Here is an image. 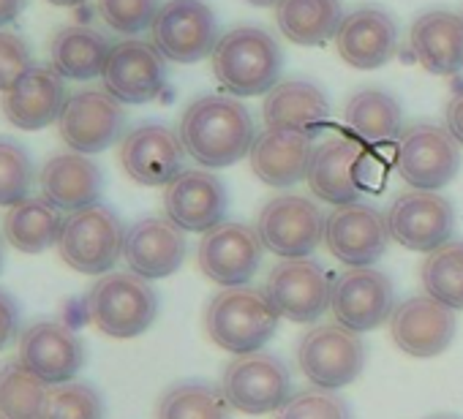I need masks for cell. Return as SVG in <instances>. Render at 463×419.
Returning <instances> with one entry per match:
<instances>
[{
    "mask_svg": "<svg viewBox=\"0 0 463 419\" xmlns=\"http://www.w3.org/2000/svg\"><path fill=\"white\" fill-rule=\"evenodd\" d=\"M251 112L235 96H202L180 120V139L185 153L207 169L238 163L254 144Z\"/></svg>",
    "mask_w": 463,
    "mask_h": 419,
    "instance_id": "6da1fadb",
    "label": "cell"
},
{
    "mask_svg": "<svg viewBox=\"0 0 463 419\" xmlns=\"http://www.w3.org/2000/svg\"><path fill=\"white\" fill-rule=\"evenodd\" d=\"M213 74L235 98L262 96L279 85L284 71V52L265 28H235L218 39L213 55Z\"/></svg>",
    "mask_w": 463,
    "mask_h": 419,
    "instance_id": "7a4b0ae2",
    "label": "cell"
},
{
    "mask_svg": "<svg viewBox=\"0 0 463 419\" xmlns=\"http://www.w3.org/2000/svg\"><path fill=\"white\" fill-rule=\"evenodd\" d=\"M279 311L265 292L251 286H232L215 294L204 311L207 338L232 354L260 351L279 327Z\"/></svg>",
    "mask_w": 463,
    "mask_h": 419,
    "instance_id": "3957f363",
    "label": "cell"
},
{
    "mask_svg": "<svg viewBox=\"0 0 463 419\" xmlns=\"http://www.w3.org/2000/svg\"><path fill=\"white\" fill-rule=\"evenodd\" d=\"M88 319L109 338L128 340L150 330L158 316L156 289L137 273H107L85 297Z\"/></svg>",
    "mask_w": 463,
    "mask_h": 419,
    "instance_id": "277c9868",
    "label": "cell"
},
{
    "mask_svg": "<svg viewBox=\"0 0 463 419\" xmlns=\"http://www.w3.org/2000/svg\"><path fill=\"white\" fill-rule=\"evenodd\" d=\"M126 227L107 204H90L69 213L58 240L61 259L82 275H107L123 256Z\"/></svg>",
    "mask_w": 463,
    "mask_h": 419,
    "instance_id": "5b68a950",
    "label": "cell"
},
{
    "mask_svg": "<svg viewBox=\"0 0 463 419\" xmlns=\"http://www.w3.org/2000/svg\"><path fill=\"white\" fill-rule=\"evenodd\" d=\"M221 389L235 411L260 416L279 411L292 397V373L281 357L251 351L235 357L223 368Z\"/></svg>",
    "mask_w": 463,
    "mask_h": 419,
    "instance_id": "8992f818",
    "label": "cell"
},
{
    "mask_svg": "<svg viewBox=\"0 0 463 419\" xmlns=\"http://www.w3.org/2000/svg\"><path fill=\"white\" fill-rule=\"evenodd\" d=\"M458 139L436 123H414L398 136V174L417 191H439L460 172Z\"/></svg>",
    "mask_w": 463,
    "mask_h": 419,
    "instance_id": "52a82bcc",
    "label": "cell"
},
{
    "mask_svg": "<svg viewBox=\"0 0 463 419\" xmlns=\"http://www.w3.org/2000/svg\"><path fill=\"white\" fill-rule=\"evenodd\" d=\"M257 232L276 256L303 259L325 240V213L308 196L284 193L262 207Z\"/></svg>",
    "mask_w": 463,
    "mask_h": 419,
    "instance_id": "ba28073f",
    "label": "cell"
},
{
    "mask_svg": "<svg viewBox=\"0 0 463 419\" xmlns=\"http://www.w3.org/2000/svg\"><path fill=\"white\" fill-rule=\"evenodd\" d=\"M298 362L314 386L341 389L363 373L365 343L357 332L341 324H319L303 335Z\"/></svg>",
    "mask_w": 463,
    "mask_h": 419,
    "instance_id": "9c48e42d",
    "label": "cell"
},
{
    "mask_svg": "<svg viewBox=\"0 0 463 419\" xmlns=\"http://www.w3.org/2000/svg\"><path fill=\"white\" fill-rule=\"evenodd\" d=\"M156 50L172 63H199L218 44V23L202 0H166L150 28Z\"/></svg>",
    "mask_w": 463,
    "mask_h": 419,
    "instance_id": "30bf717a",
    "label": "cell"
},
{
    "mask_svg": "<svg viewBox=\"0 0 463 419\" xmlns=\"http://www.w3.org/2000/svg\"><path fill=\"white\" fill-rule=\"evenodd\" d=\"M262 251L265 243L257 229L238 221H223L199 240L196 265L223 289L246 286L262 265Z\"/></svg>",
    "mask_w": 463,
    "mask_h": 419,
    "instance_id": "8fae6325",
    "label": "cell"
},
{
    "mask_svg": "<svg viewBox=\"0 0 463 419\" xmlns=\"http://www.w3.org/2000/svg\"><path fill=\"white\" fill-rule=\"evenodd\" d=\"M17 362L50 386L74 381L85 365V343L77 330L61 319H39L23 327Z\"/></svg>",
    "mask_w": 463,
    "mask_h": 419,
    "instance_id": "7c38bea8",
    "label": "cell"
},
{
    "mask_svg": "<svg viewBox=\"0 0 463 419\" xmlns=\"http://www.w3.org/2000/svg\"><path fill=\"white\" fill-rule=\"evenodd\" d=\"M387 232L390 237L409 248L430 254L439 246L449 243L455 229V210L449 199L436 191H406L387 210Z\"/></svg>",
    "mask_w": 463,
    "mask_h": 419,
    "instance_id": "4fadbf2b",
    "label": "cell"
},
{
    "mask_svg": "<svg viewBox=\"0 0 463 419\" xmlns=\"http://www.w3.org/2000/svg\"><path fill=\"white\" fill-rule=\"evenodd\" d=\"M330 311L341 327L371 332L392 316L395 286L373 267H349L330 286Z\"/></svg>",
    "mask_w": 463,
    "mask_h": 419,
    "instance_id": "5bb4252c",
    "label": "cell"
},
{
    "mask_svg": "<svg viewBox=\"0 0 463 419\" xmlns=\"http://www.w3.org/2000/svg\"><path fill=\"white\" fill-rule=\"evenodd\" d=\"M126 128V112L123 104L99 88H88L80 93H71L63 115L58 120L61 139L82 155H96L107 147H112Z\"/></svg>",
    "mask_w": 463,
    "mask_h": 419,
    "instance_id": "9a60e30c",
    "label": "cell"
},
{
    "mask_svg": "<svg viewBox=\"0 0 463 419\" xmlns=\"http://www.w3.org/2000/svg\"><path fill=\"white\" fill-rule=\"evenodd\" d=\"M330 286L327 270L317 259L303 256L279 262L265 281V294L279 316L311 324L330 308Z\"/></svg>",
    "mask_w": 463,
    "mask_h": 419,
    "instance_id": "2e32d148",
    "label": "cell"
},
{
    "mask_svg": "<svg viewBox=\"0 0 463 419\" xmlns=\"http://www.w3.org/2000/svg\"><path fill=\"white\" fill-rule=\"evenodd\" d=\"M387 221L373 204H341L325 219V246L349 267H371L387 251Z\"/></svg>",
    "mask_w": 463,
    "mask_h": 419,
    "instance_id": "e0dca14e",
    "label": "cell"
},
{
    "mask_svg": "<svg viewBox=\"0 0 463 419\" xmlns=\"http://www.w3.org/2000/svg\"><path fill=\"white\" fill-rule=\"evenodd\" d=\"M101 79L104 90L120 104H147L158 98L166 85V58L153 42L126 39L112 44Z\"/></svg>",
    "mask_w": 463,
    "mask_h": 419,
    "instance_id": "ac0fdd59",
    "label": "cell"
},
{
    "mask_svg": "<svg viewBox=\"0 0 463 419\" xmlns=\"http://www.w3.org/2000/svg\"><path fill=\"white\" fill-rule=\"evenodd\" d=\"M120 166L139 185H169L185 161L180 134L161 123H142L120 142Z\"/></svg>",
    "mask_w": 463,
    "mask_h": 419,
    "instance_id": "d6986e66",
    "label": "cell"
},
{
    "mask_svg": "<svg viewBox=\"0 0 463 419\" xmlns=\"http://www.w3.org/2000/svg\"><path fill=\"white\" fill-rule=\"evenodd\" d=\"M166 219L183 232H210L223 224L226 188L204 169H183L169 185H164Z\"/></svg>",
    "mask_w": 463,
    "mask_h": 419,
    "instance_id": "ffe728a7",
    "label": "cell"
},
{
    "mask_svg": "<svg viewBox=\"0 0 463 419\" xmlns=\"http://www.w3.org/2000/svg\"><path fill=\"white\" fill-rule=\"evenodd\" d=\"M455 311L433 297H409L390 316L395 346L417 359L439 357L455 338Z\"/></svg>",
    "mask_w": 463,
    "mask_h": 419,
    "instance_id": "44dd1931",
    "label": "cell"
},
{
    "mask_svg": "<svg viewBox=\"0 0 463 419\" xmlns=\"http://www.w3.org/2000/svg\"><path fill=\"white\" fill-rule=\"evenodd\" d=\"M66 101L69 90L63 77L55 69L33 66L0 96V109L14 128L39 131L61 120Z\"/></svg>",
    "mask_w": 463,
    "mask_h": 419,
    "instance_id": "7402d4cb",
    "label": "cell"
},
{
    "mask_svg": "<svg viewBox=\"0 0 463 419\" xmlns=\"http://www.w3.org/2000/svg\"><path fill=\"white\" fill-rule=\"evenodd\" d=\"M185 232L169 219H142L126 229L123 259L131 273L145 281L169 278L185 259Z\"/></svg>",
    "mask_w": 463,
    "mask_h": 419,
    "instance_id": "603a6c76",
    "label": "cell"
},
{
    "mask_svg": "<svg viewBox=\"0 0 463 419\" xmlns=\"http://www.w3.org/2000/svg\"><path fill=\"white\" fill-rule=\"evenodd\" d=\"M363 166H365V153L357 142L344 136H330L319 147H314L306 180L322 201L341 207L360 199Z\"/></svg>",
    "mask_w": 463,
    "mask_h": 419,
    "instance_id": "cb8c5ba5",
    "label": "cell"
},
{
    "mask_svg": "<svg viewBox=\"0 0 463 419\" xmlns=\"http://www.w3.org/2000/svg\"><path fill=\"white\" fill-rule=\"evenodd\" d=\"M335 50L346 66L373 71L392 61L398 50V25L382 9H357L344 17L335 33Z\"/></svg>",
    "mask_w": 463,
    "mask_h": 419,
    "instance_id": "d4e9b609",
    "label": "cell"
},
{
    "mask_svg": "<svg viewBox=\"0 0 463 419\" xmlns=\"http://www.w3.org/2000/svg\"><path fill=\"white\" fill-rule=\"evenodd\" d=\"M314 155L311 134L300 128H270L260 131L251 144V169L254 174L273 188H289L308 174Z\"/></svg>",
    "mask_w": 463,
    "mask_h": 419,
    "instance_id": "484cf974",
    "label": "cell"
},
{
    "mask_svg": "<svg viewBox=\"0 0 463 419\" xmlns=\"http://www.w3.org/2000/svg\"><path fill=\"white\" fill-rule=\"evenodd\" d=\"M42 196L55 204L61 213H77L90 204H99L104 193V172L101 166L82 153H61L52 155L39 172Z\"/></svg>",
    "mask_w": 463,
    "mask_h": 419,
    "instance_id": "4316f807",
    "label": "cell"
},
{
    "mask_svg": "<svg viewBox=\"0 0 463 419\" xmlns=\"http://www.w3.org/2000/svg\"><path fill=\"white\" fill-rule=\"evenodd\" d=\"M414 61L436 77H452L463 71V17L433 9L414 20L411 33Z\"/></svg>",
    "mask_w": 463,
    "mask_h": 419,
    "instance_id": "83f0119b",
    "label": "cell"
},
{
    "mask_svg": "<svg viewBox=\"0 0 463 419\" xmlns=\"http://www.w3.org/2000/svg\"><path fill=\"white\" fill-rule=\"evenodd\" d=\"M330 115L327 96L308 79H284L265 93L262 120L270 128H300L314 134Z\"/></svg>",
    "mask_w": 463,
    "mask_h": 419,
    "instance_id": "f1b7e54d",
    "label": "cell"
},
{
    "mask_svg": "<svg viewBox=\"0 0 463 419\" xmlns=\"http://www.w3.org/2000/svg\"><path fill=\"white\" fill-rule=\"evenodd\" d=\"M63 213L44 196H28L12 204L4 216V237L20 254H44L58 246L63 232Z\"/></svg>",
    "mask_w": 463,
    "mask_h": 419,
    "instance_id": "f546056e",
    "label": "cell"
},
{
    "mask_svg": "<svg viewBox=\"0 0 463 419\" xmlns=\"http://www.w3.org/2000/svg\"><path fill=\"white\" fill-rule=\"evenodd\" d=\"M112 44L104 33L88 25H66L52 36L50 58L52 69L63 79L88 82L104 74Z\"/></svg>",
    "mask_w": 463,
    "mask_h": 419,
    "instance_id": "4dcf8cb0",
    "label": "cell"
},
{
    "mask_svg": "<svg viewBox=\"0 0 463 419\" xmlns=\"http://www.w3.org/2000/svg\"><path fill=\"white\" fill-rule=\"evenodd\" d=\"M276 23L292 44H322L330 36L335 39L344 23L341 0H279Z\"/></svg>",
    "mask_w": 463,
    "mask_h": 419,
    "instance_id": "1f68e13d",
    "label": "cell"
},
{
    "mask_svg": "<svg viewBox=\"0 0 463 419\" xmlns=\"http://www.w3.org/2000/svg\"><path fill=\"white\" fill-rule=\"evenodd\" d=\"M346 126L365 142H392L395 136H401V104L384 93V90H357L349 101H346V112H344Z\"/></svg>",
    "mask_w": 463,
    "mask_h": 419,
    "instance_id": "d6a6232c",
    "label": "cell"
},
{
    "mask_svg": "<svg viewBox=\"0 0 463 419\" xmlns=\"http://www.w3.org/2000/svg\"><path fill=\"white\" fill-rule=\"evenodd\" d=\"M156 419H232V405L223 389L191 378L161 395Z\"/></svg>",
    "mask_w": 463,
    "mask_h": 419,
    "instance_id": "836d02e7",
    "label": "cell"
},
{
    "mask_svg": "<svg viewBox=\"0 0 463 419\" xmlns=\"http://www.w3.org/2000/svg\"><path fill=\"white\" fill-rule=\"evenodd\" d=\"M50 384L20 362L0 365V419H44Z\"/></svg>",
    "mask_w": 463,
    "mask_h": 419,
    "instance_id": "e575fe53",
    "label": "cell"
},
{
    "mask_svg": "<svg viewBox=\"0 0 463 419\" xmlns=\"http://www.w3.org/2000/svg\"><path fill=\"white\" fill-rule=\"evenodd\" d=\"M428 297L463 311V240H449L428 254L420 270Z\"/></svg>",
    "mask_w": 463,
    "mask_h": 419,
    "instance_id": "d590c367",
    "label": "cell"
},
{
    "mask_svg": "<svg viewBox=\"0 0 463 419\" xmlns=\"http://www.w3.org/2000/svg\"><path fill=\"white\" fill-rule=\"evenodd\" d=\"M36 182V166L31 153L9 139L0 136V207H12L31 196Z\"/></svg>",
    "mask_w": 463,
    "mask_h": 419,
    "instance_id": "8d00e7d4",
    "label": "cell"
},
{
    "mask_svg": "<svg viewBox=\"0 0 463 419\" xmlns=\"http://www.w3.org/2000/svg\"><path fill=\"white\" fill-rule=\"evenodd\" d=\"M44 419H104V397L93 384L66 381L50 386Z\"/></svg>",
    "mask_w": 463,
    "mask_h": 419,
    "instance_id": "74e56055",
    "label": "cell"
},
{
    "mask_svg": "<svg viewBox=\"0 0 463 419\" xmlns=\"http://www.w3.org/2000/svg\"><path fill=\"white\" fill-rule=\"evenodd\" d=\"M276 419H352V411L335 389L317 386L292 395L276 411Z\"/></svg>",
    "mask_w": 463,
    "mask_h": 419,
    "instance_id": "f35d334b",
    "label": "cell"
},
{
    "mask_svg": "<svg viewBox=\"0 0 463 419\" xmlns=\"http://www.w3.org/2000/svg\"><path fill=\"white\" fill-rule=\"evenodd\" d=\"M161 4L158 0H99L101 20L123 36H137L150 31Z\"/></svg>",
    "mask_w": 463,
    "mask_h": 419,
    "instance_id": "ab89813d",
    "label": "cell"
},
{
    "mask_svg": "<svg viewBox=\"0 0 463 419\" xmlns=\"http://www.w3.org/2000/svg\"><path fill=\"white\" fill-rule=\"evenodd\" d=\"M33 69V55L20 33L0 31V93H6L25 71Z\"/></svg>",
    "mask_w": 463,
    "mask_h": 419,
    "instance_id": "60d3db41",
    "label": "cell"
},
{
    "mask_svg": "<svg viewBox=\"0 0 463 419\" xmlns=\"http://www.w3.org/2000/svg\"><path fill=\"white\" fill-rule=\"evenodd\" d=\"M23 335V313L14 294L0 289V351L14 346Z\"/></svg>",
    "mask_w": 463,
    "mask_h": 419,
    "instance_id": "b9f144b4",
    "label": "cell"
},
{
    "mask_svg": "<svg viewBox=\"0 0 463 419\" xmlns=\"http://www.w3.org/2000/svg\"><path fill=\"white\" fill-rule=\"evenodd\" d=\"M447 131L458 139V144H463V90L447 104Z\"/></svg>",
    "mask_w": 463,
    "mask_h": 419,
    "instance_id": "7bdbcfd3",
    "label": "cell"
},
{
    "mask_svg": "<svg viewBox=\"0 0 463 419\" xmlns=\"http://www.w3.org/2000/svg\"><path fill=\"white\" fill-rule=\"evenodd\" d=\"M28 0H0V28L14 25L20 20V14L25 12Z\"/></svg>",
    "mask_w": 463,
    "mask_h": 419,
    "instance_id": "ee69618b",
    "label": "cell"
},
{
    "mask_svg": "<svg viewBox=\"0 0 463 419\" xmlns=\"http://www.w3.org/2000/svg\"><path fill=\"white\" fill-rule=\"evenodd\" d=\"M52 6H63V9H74V6H82L85 0H47Z\"/></svg>",
    "mask_w": 463,
    "mask_h": 419,
    "instance_id": "f6af8a7d",
    "label": "cell"
},
{
    "mask_svg": "<svg viewBox=\"0 0 463 419\" xmlns=\"http://www.w3.org/2000/svg\"><path fill=\"white\" fill-rule=\"evenodd\" d=\"M246 4H251V6H276L279 0H246Z\"/></svg>",
    "mask_w": 463,
    "mask_h": 419,
    "instance_id": "bcb514c9",
    "label": "cell"
},
{
    "mask_svg": "<svg viewBox=\"0 0 463 419\" xmlns=\"http://www.w3.org/2000/svg\"><path fill=\"white\" fill-rule=\"evenodd\" d=\"M428 419H460V416H455V414H433Z\"/></svg>",
    "mask_w": 463,
    "mask_h": 419,
    "instance_id": "7dc6e473",
    "label": "cell"
},
{
    "mask_svg": "<svg viewBox=\"0 0 463 419\" xmlns=\"http://www.w3.org/2000/svg\"><path fill=\"white\" fill-rule=\"evenodd\" d=\"M0 270H4V243H0Z\"/></svg>",
    "mask_w": 463,
    "mask_h": 419,
    "instance_id": "c3c4849f",
    "label": "cell"
}]
</instances>
